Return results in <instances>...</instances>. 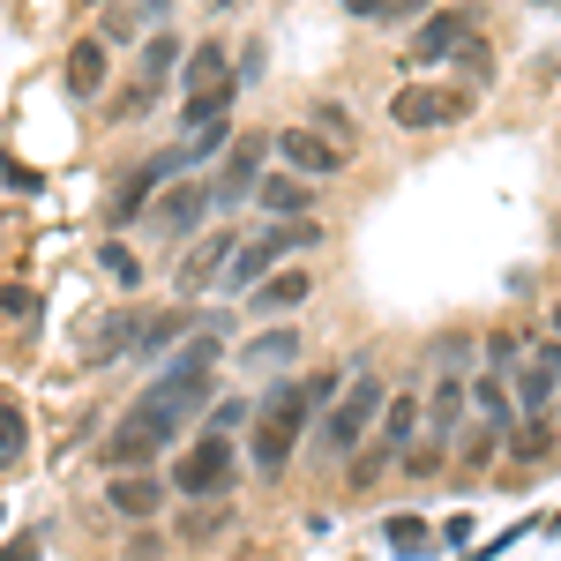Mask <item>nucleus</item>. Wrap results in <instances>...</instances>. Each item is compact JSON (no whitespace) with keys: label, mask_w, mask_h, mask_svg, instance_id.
<instances>
[{"label":"nucleus","mask_w":561,"mask_h":561,"mask_svg":"<svg viewBox=\"0 0 561 561\" xmlns=\"http://www.w3.org/2000/svg\"><path fill=\"white\" fill-rule=\"evenodd\" d=\"M307 128L322 135V142L337 135V150H345V142H352V121H345V105H314V113H307Z\"/></svg>","instance_id":"bb28decb"},{"label":"nucleus","mask_w":561,"mask_h":561,"mask_svg":"<svg viewBox=\"0 0 561 561\" xmlns=\"http://www.w3.org/2000/svg\"><path fill=\"white\" fill-rule=\"evenodd\" d=\"M314 240H322V225H314V217H300V225H270L255 248H240V255H232V285H262V277L277 270V255L314 248Z\"/></svg>","instance_id":"0eeeda50"},{"label":"nucleus","mask_w":561,"mask_h":561,"mask_svg":"<svg viewBox=\"0 0 561 561\" xmlns=\"http://www.w3.org/2000/svg\"><path fill=\"white\" fill-rule=\"evenodd\" d=\"M98 262H105V277H121V285H142V262H135L121 240H105V248H98Z\"/></svg>","instance_id":"cd10ccee"},{"label":"nucleus","mask_w":561,"mask_h":561,"mask_svg":"<svg viewBox=\"0 0 561 561\" xmlns=\"http://www.w3.org/2000/svg\"><path fill=\"white\" fill-rule=\"evenodd\" d=\"M337 389V375H314V382H285L277 397H262V420H255V465L270 479L293 465V449H300V427L314 420V404Z\"/></svg>","instance_id":"f257e3e1"},{"label":"nucleus","mask_w":561,"mask_h":561,"mask_svg":"<svg viewBox=\"0 0 561 561\" xmlns=\"http://www.w3.org/2000/svg\"><path fill=\"white\" fill-rule=\"evenodd\" d=\"M420 539H427V531H420V517H389V547H404V554H412Z\"/></svg>","instance_id":"c85d7f7f"},{"label":"nucleus","mask_w":561,"mask_h":561,"mask_svg":"<svg viewBox=\"0 0 561 561\" xmlns=\"http://www.w3.org/2000/svg\"><path fill=\"white\" fill-rule=\"evenodd\" d=\"M554 389H561V345H539L531 352V367H524V404H517V420H547V404H554Z\"/></svg>","instance_id":"9b49d317"},{"label":"nucleus","mask_w":561,"mask_h":561,"mask_svg":"<svg viewBox=\"0 0 561 561\" xmlns=\"http://www.w3.org/2000/svg\"><path fill=\"white\" fill-rule=\"evenodd\" d=\"M180 442V420L173 412H150V404H135L121 427L98 442V465H113V472H135V465H158L165 449Z\"/></svg>","instance_id":"7ed1b4c3"},{"label":"nucleus","mask_w":561,"mask_h":561,"mask_svg":"<svg viewBox=\"0 0 561 561\" xmlns=\"http://www.w3.org/2000/svg\"><path fill=\"white\" fill-rule=\"evenodd\" d=\"M225 83H232V76H225V45H203V53L187 60V98H195V90H225Z\"/></svg>","instance_id":"5701e85b"},{"label":"nucleus","mask_w":561,"mask_h":561,"mask_svg":"<svg viewBox=\"0 0 561 561\" xmlns=\"http://www.w3.org/2000/svg\"><path fill=\"white\" fill-rule=\"evenodd\" d=\"M232 255H240V232H232V225H217L210 240H195V255L180 262V285H187V293H203V285H210Z\"/></svg>","instance_id":"f8f14e48"},{"label":"nucleus","mask_w":561,"mask_h":561,"mask_svg":"<svg viewBox=\"0 0 561 561\" xmlns=\"http://www.w3.org/2000/svg\"><path fill=\"white\" fill-rule=\"evenodd\" d=\"M210 203H217V195L203 187V180H173V187L150 203V225H158L165 240H187V232L203 225V210H210Z\"/></svg>","instance_id":"1a4fd4ad"},{"label":"nucleus","mask_w":561,"mask_h":561,"mask_svg":"<svg viewBox=\"0 0 561 561\" xmlns=\"http://www.w3.org/2000/svg\"><path fill=\"white\" fill-rule=\"evenodd\" d=\"M98 83H105V38H76L68 45V90L98 98Z\"/></svg>","instance_id":"f3484780"},{"label":"nucleus","mask_w":561,"mask_h":561,"mask_svg":"<svg viewBox=\"0 0 561 561\" xmlns=\"http://www.w3.org/2000/svg\"><path fill=\"white\" fill-rule=\"evenodd\" d=\"M225 105H232V83L225 90H195L180 113H187V128H210V121H225Z\"/></svg>","instance_id":"393cba45"},{"label":"nucleus","mask_w":561,"mask_h":561,"mask_svg":"<svg viewBox=\"0 0 561 561\" xmlns=\"http://www.w3.org/2000/svg\"><path fill=\"white\" fill-rule=\"evenodd\" d=\"M23 307H31V293H23V285H0V322H8V314H23Z\"/></svg>","instance_id":"c756f323"},{"label":"nucleus","mask_w":561,"mask_h":561,"mask_svg":"<svg viewBox=\"0 0 561 561\" xmlns=\"http://www.w3.org/2000/svg\"><path fill=\"white\" fill-rule=\"evenodd\" d=\"M472 404H479V420H486V442L517 420V404H510V382H502V375H479V382H472Z\"/></svg>","instance_id":"a211bd4d"},{"label":"nucleus","mask_w":561,"mask_h":561,"mask_svg":"<svg viewBox=\"0 0 561 561\" xmlns=\"http://www.w3.org/2000/svg\"><path fill=\"white\" fill-rule=\"evenodd\" d=\"M307 293H314V277H307V270H277V277H270V285L255 293V314H277V307H300Z\"/></svg>","instance_id":"aec40b11"},{"label":"nucleus","mask_w":561,"mask_h":561,"mask_svg":"<svg viewBox=\"0 0 561 561\" xmlns=\"http://www.w3.org/2000/svg\"><path fill=\"white\" fill-rule=\"evenodd\" d=\"M232 472H240L232 442H225V434H203V442H187V449H180L173 494H187V502H210V494H225V486H232Z\"/></svg>","instance_id":"423d86ee"},{"label":"nucleus","mask_w":561,"mask_h":561,"mask_svg":"<svg viewBox=\"0 0 561 561\" xmlns=\"http://www.w3.org/2000/svg\"><path fill=\"white\" fill-rule=\"evenodd\" d=\"M554 330H561V307H554Z\"/></svg>","instance_id":"473e14b6"},{"label":"nucleus","mask_w":561,"mask_h":561,"mask_svg":"<svg viewBox=\"0 0 561 561\" xmlns=\"http://www.w3.org/2000/svg\"><path fill=\"white\" fill-rule=\"evenodd\" d=\"M210 359H217V337H195V345L180 352L173 367L158 375V382L142 389L135 404H150V412H173V420H187L195 404H210Z\"/></svg>","instance_id":"20e7f679"},{"label":"nucleus","mask_w":561,"mask_h":561,"mask_svg":"<svg viewBox=\"0 0 561 561\" xmlns=\"http://www.w3.org/2000/svg\"><path fill=\"white\" fill-rule=\"evenodd\" d=\"M382 404H389V382L375 375V367H352L345 397H337V404H330V420H322V442H330V457H352V449L367 442V427L382 420Z\"/></svg>","instance_id":"f03ea898"},{"label":"nucleus","mask_w":561,"mask_h":561,"mask_svg":"<svg viewBox=\"0 0 561 561\" xmlns=\"http://www.w3.org/2000/svg\"><path fill=\"white\" fill-rule=\"evenodd\" d=\"M397 0H345V15H389Z\"/></svg>","instance_id":"7c9ffc66"},{"label":"nucleus","mask_w":561,"mask_h":561,"mask_svg":"<svg viewBox=\"0 0 561 561\" xmlns=\"http://www.w3.org/2000/svg\"><path fill=\"white\" fill-rule=\"evenodd\" d=\"M173 68H180V38H173V31H158V38L142 45V83H165Z\"/></svg>","instance_id":"b1692460"},{"label":"nucleus","mask_w":561,"mask_h":561,"mask_svg":"<svg viewBox=\"0 0 561 561\" xmlns=\"http://www.w3.org/2000/svg\"><path fill=\"white\" fill-rule=\"evenodd\" d=\"M255 203H262L270 217H300V210H307V180L270 173V180H255Z\"/></svg>","instance_id":"6ab92c4d"},{"label":"nucleus","mask_w":561,"mask_h":561,"mask_svg":"<svg viewBox=\"0 0 561 561\" xmlns=\"http://www.w3.org/2000/svg\"><path fill=\"white\" fill-rule=\"evenodd\" d=\"M270 150H277V165H293L300 180H337V173H345L337 142H322L314 128H277V135H270Z\"/></svg>","instance_id":"6e6552de"},{"label":"nucleus","mask_w":561,"mask_h":561,"mask_svg":"<svg viewBox=\"0 0 561 561\" xmlns=\"http://www.w3.org/2000/svg\"><path fill=\"white\" fill-rule=\"evenodd\" d=\"M300 330H293V322H277V330H262L255 345H248V359H255V367H285V359H300Z\"/></svg>","instance_id":"4be33fe9"},{"label":"nucleus","mask_w":561,"mask_h":561,"mask_svg":"<svg viewBox=\"0 0 561 561\" xmlns=\"http://www.w3.org/2000/svg\"><path fill=\"white\" fill-rule=\"evenodd\" d=\"M150 322L135 314V307H121V314H105V322H90V337H83V352L90 359H121L128 352V337H142Z\"/></svg>","instance_id":"2eb2a0df"},{"label":"nucleus","mask_w":561,"mask_h":561,"mask_svg":"<svg viewBox=\"0 0 561 561\" xmlns=\"http://www.w3.org/2000/svg\"><path fill=\"white\" fill-rule=\"evenodd\" d=\"M262 158H270V135H240L232 142V165H225V187H210V195H248L262 173Z\"/></svg>","instance_id":"dca6fc26"},{"label":"nucleus","mask_w":561,"mask_h":561,"mask_svg":"<svg viewBox=\"0 0 561 561\" xmlns=\"http://www.w3.org/2000/svg\"><path fill=\"white\" fill-rule=\"evenodd\" d=\"M472 113V90L465 83H404L389 98V121L404 135H434V128H457Z\"/></svg>","instance_id":"39448f33"},{"label":"nucleus","mask_w":561,"mask_h":561,"mask_svg":"<svg viewBox=\"0 0 561 561\" xmlns=\"http://www.w3.org/2000/svg\"><path fill=\"white\" fill-rule=\"evenodd\" d=\"M412 434H420V397H412V389H397V397L382 404V442H389V449H404Z\"/></svg>","instance_id":"412c9836"},{"label":"nucleus","mask_w":561,"mask_h":561,"mask_svg":"<svg viewBox=\"0 0 561 561\" xmlns=\"http://www.w3.org/2000/svg\"><path fill=\"white\" fill-rule=\"evenodd\" d=\"M180 165H187V158H180V150H165V158H142V173H135L128 187H121V195H113V225H128V217L142 210V203H150V195H158V180H173Z\"/></svg>","instance_id":"ddd939ff"},{"label":"nucleus","mask_w":561,"mask_h":561,"mask_svg":"<svg viewBox=\"0 0 561 561\" xmlns=\"http://www.w3.org/2000/svg\"><path fill=\"white\" fill-rule=\"evenodd\" d=\"M105 510H113V517L150 524L158 510H165V486H158L150 472H113V479H105Z\"/></svg>","instance_id":"9d476101"},{"label":"nucleus","mask_w":561,"mask_h":561,"mask_svg":"<svg viewBox=\"0 0 561 561\" xmlns=\"http://www.w3.org/2000/svg\"><path fill=\"white\" fill-rule=\"evenodd\" d=\"M539 8H561V0H539Z\"/></svg>","instance_id":"2f4dec72"},{"label":"nucleus","mask_w":561,"mask_h":561,"mask_svg":"<svg viewBox=\"0 0 561 561\" xmlns=\"http://www.w3.org/2000/svg\"><path fill=\"white\" fill-rule=\"evenodd\" d=\"M23 442H31V427H23V412L0 397V465H15L23 457Z\"/></svg>","instance_id":"a878e982"},{"label":"nucleus","mask_w":561,"mask_h":561,"mask_svg":"<svg viewBox=\"0 0 561 561\" xmlns=\"http://www.w3.org/2000/svg\"><path fill=\"white\" fill-rule=\"evenodd\" d=\"M465 31H472V23H465V8H434L427 23L412 31V45H404V53H412V60H442V53L465 38Z\"/></svg>","instance_id":"4468645a"}]
</instances>
